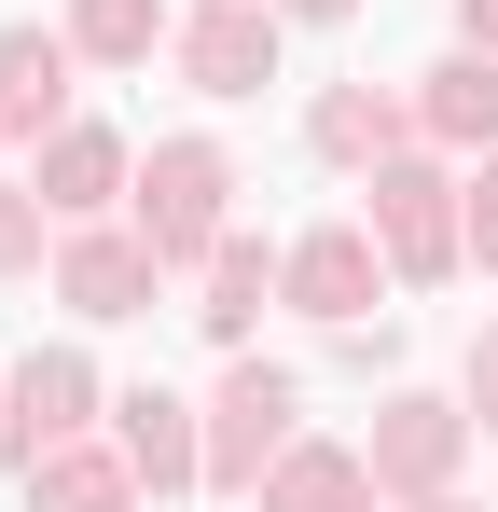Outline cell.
<instances>
[{"instance_id":"ac0fdd59","label":"cell","mask_w":498,"mask_h":512,"mask_svg":"<svg viewBox=\"0 0 498 512\" xmlns=\"http://www.w3.org/2000/svg\"><path fill=\"white\" fill-rule=\"evenodd\" d=\"M28 263H42V194L0 180V277H28Z\"/></svg>"},{"instance_id":"9a60e30c","label":"cell","mask_w":498,"mask_h":512,"mask_svg":"<svg viewBox=\"0 0 498 512\" xmlns=\"http://www.w3.org/2000/svg\"><path fill=\"white\" fill-rule=\"evenodd\" d=\"M415 125H429V139H457V153H498V56H485V42L429 70V97H415Z\"/></svg>"},{"instance_id":"6da1fadb","label":"cell","mask_w":498,"mask_h":512,"mask_svg":"<svg viewBox=\"0 0 498 512\" xmlns=\"http://www.w3.org/2000/svg\"><path fill=\"white\" fill-rule=\"evenodd\" d=\"M360 194H374L360 222H374V250H388V277H402V291H429V277H457V263H471V208H457V180H443V167L388 153Z\"/></svg>"},{"instance_id":"7c38bea8","label":"cell","mask_w":498,"mask_h":512,"mask_svg":"<svg viewBox=\"0 0 498 512\" xmlns=\"http://www.w3.org/2000/svg\"><path fill=\"white\" fill-rule=\"evenodd\" d=\"M263 512H374V457L360 443H291L263 471Z\"/></svg>"},{"instance_id":"4fadbf2b","label":"cell","mask_w":498,"mask_h":512,"mask_svg":"<svg viewBox=\"0 0 498 512\" xmlns=\"http://www.w3.org/2000/svg\"><path fill=\"white\" fill-rule=\"evenodd\" d=\"M56 111H70V42L0 28V125H14V139H56Z\"/></svg>"},{"instance_id":"ba28073f","label":"cell","mask_w":498,"mask_h":512,"mask_svg":"<svg viewBox=\"0 0 498 512\" xmlns=\"http://www.w3.org/2000/svg\"><path fill=\"white\" fill-rule=\"evenodd\" d=\"M153 277H166V250L153 236H111V222H83L70 263H56V291H70L83 319H153Z\"/></svg>"},{"instance_id":"3957f363","label":"cell","mask_w":498,"mask_h":512,"mask_svg":"<svg viewBox=\"0 0 498 512\" xmlns=\"http://www.w3.org/2000/svg\"><path fill=\"white\" fill-rule=\"evenodd\" d=\"M222 194H236V167H222L208 139H166L153 167H139V236H153L166 263H208L222 250Z\"/></svg>"},{"instance_id":"5b68a950","label":"cell","mask_w":498,"mask_h":512,"mask_svg":"<svg viewBox=\"0 0 498 512\" xmlns=\"http://www.w3.org/2000/svg\"><path fill=\"white\" fill-rule=\"evenodd\" d=\"M277 291H291L319 333H360V319H374V291H388V250H374V222H319L305 250L277 263Z\"/></svg>"},{"instance_id":"603a6c76","label":"cell","mask_w":498,"mask_h":512,"mask_svg":"<svg viewBox=\"0 0 498 512\" xmlns=\"http://www.w3.org/2000/svg\"><path fill=\"white\" fill-rule=\"evenodd\" d=\"M415 512H471V499H415Z\"/></svg>"},{"instance_id":"7a4b0ae2","label":"cell","mask_w":498,"mask_h":512,"mask_svg":"<svg viewBox=\"0 0 498 512\" xmlns=\"http://www.w3.org/2000/svg\"><path fill=\"white\" fill-rule=\"evenodd\" d=\"M277 457H291V374L236 346V374H222V402H208V485H222V499H263Z\"/></svg>"},{"instance_id":"44dd1931","label":"cell","mask_w":498,"mask_h":512,"mask_svg":"<svg viewBox=\"0 0 498 512\" xmlns=\"http://www.w3.org/2000/svg\"><path fill=\"white\" fill-rule=\"evenodd\" d=\"M457 42H485V56H498V0H457Z\"/></svg>"},{"instance_id":"5bb4252c","label":"cell","mask_w":498,"mask_h":512,"mask_svg":"<svg viewBox=\"0 0 498 512\" xmlns=\"http://www.w3.org/2000/svg\"><path fill=\"white\" fill-rule=\"evenodd\" d=\"M305 139H319L332 167H388V153L415 139V111H402V97H374V84H332L319 111H305Z\"/></svg>"},{"instance_id":"9c48e42d","label":"cell","mask_w":498,"mask_h":512,"mask_svg":"<svg viewBox=\"0 0 498 512\" xmlns=\"http://www.w3.org/2000/svg\"><path fill=\"white\" fill-rule=\"evenodd\" d=\"M111 429H125L139 485H208V416H194V402H166V388H125V402H111Z\"/></svg>"},{"instance_id":"277c9868","label":"cell","mask_w":498,"mask_h":512,"mask_svg":"<svg viewBox=\"0 0 498 512\" xmlns=\"http://www.w3.org/2000/svg\"><path fill=\"white\" fill-rule=\"evenodd\" d=\"M83 429H97V374H83L70 346H28V360H14V388H0V457H14V471H42V457L83 443Z\"/></svg>"},{"instance_id":"e0dca14e","label":"cell","mask_w":498,"mask_h":512,"mask_svg":"<svg viewBox=\"0 0 498 512\" xmlns=\"http://www.w3.org/2000/svg\"><path fill=\"white\" fill-rule=\"evenodd\" d=\"M166 28V0H70V56H97V70H139Z\"/></svg>"},{"instance_id":"30bf717a","label":"cell","mask_w":498,"mask_h":512,"mask_svg":"<svg viewBox=\"0 0 498 512\" xmlns=\"http://www.w3.org/2000/svg\"><path fill=\"white\" fill-rule=\"evenodd\" d=\"M111 194H125V139H111V125H56V139H42V208H56V222H97Z\"/></svg>"},{"instance_id":"8992f818","label":"cell","mask_w":498,"mask_h":512,"mask_svg":"<svg viewBox=\"0 0 498 512\" xmlns=\"http://www.w3.org/2000/svg\"><path fill=\"white\" fill-rule=\"evenodd\" d=\"M360 457H374V485H388V499H443V485H457V457H471V416L402 388V402L374 416V443H360Z\"/></svg>"},{"instance_id":"2e32d148","label":"cell","mask_w":498,"mask_h":512,"mask_svg":"<svg viewBox=\"0 0 498 512\" xmlns=\"http://www.w3.org/2000/svg\"><path fill=\"white\" fill-rule=\"evenodd\" d=\"M263 277H277V263H263V236H222V250H208V305H194V319H208L222 346H249V319H263Z\"/></svg>"},{"instance_id":"7402d4cb","label":"cell","mask_w":498,"mask_h":512,"mask_svg":"<svg viewBox=\"0 0 498 512\" xmlns=\"http://www.w3.org/2000/svg\"><path fill=\"white\" fill-rule=\"evenodd\" d=\"M277 14H319V28H332V14H360V0H277Z\"/></svg>"},{"instance_id":"8fae6325","label":"cell","mask_w":498,"mask_h":512,"mask_svg":"<svg viewBox=\"0 0 498 512\" xmlns=\"http://www.w3.org/2000/svg\"><path fill=\"white\" fill-rule=\"evenodd\" d=\"M28 512H139V457L125 443H56L28 471Z\"/></svg>"},{"instance_id":"52a82bcc","label":"cell","mask_w":498,"mask_h":512,"mask_svg":"<svg viewBox=\"0 0 498 512\" xmlns=\"http://www.w3.org/2000/svg\"><path fill=\"white\" fill-rule=\"evenodd\" d=\"M180 84H194V97H263V84H277V14L208 0V14L180 28Z\"/></svg>"},{"instance_id":"ffe728a7","label":"cell","mask_w":498,"mask_h":512,"mask_svg":"<svg viewBox=\"0 0 498 512\" xmlns=\"http://www.w3.org/2000/svg\"><path fill=\"white\" fill-rule=\"evenodd\" d=\"M471 416L498 429V333H471Z\"/></svg>"},{"instance_id":"d6986e66","label":"cell","mask_w":498,"mask_h":512,"mask_svg":"<svg viewBox=\"0 0 498 512\" xmlns=\"http://www.w3.org/2000/svg\"><path fill=\"white\" fill-rule=\"evenodd\" d=\"M471 263H485V277H498V167L471 180Z\"/></svg>"}]
</instances>
